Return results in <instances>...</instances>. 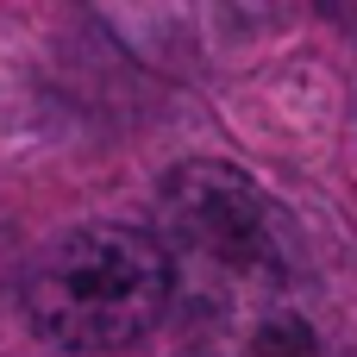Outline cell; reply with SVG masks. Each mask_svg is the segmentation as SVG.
<instances>
[{"label":"cell","instance_id":"obj_3","mask_svg":"<svg viewBox=\"0 0 357 357\" xmlns=\"http://www.w3.org/2000/svg\"><path fill=\"white\" fill-rule=\"evenodd\" d=\"M226 357H326V345L295 307L264 301V307L232 314V351Z\"/></svg>","mask_w":357,"mask_h":357},{"label":"cell","instance_id":"obj_1","mask_svg":"<svg viewBox=\"0 0 357 357\" xmlns=\"http://www.w3.org/2000/svg\"><path fill=\"white\" fill-rule=\"evenodd\" d=\"M176 295L169 257L138 226H75L25 270V326L69 357L138 345Z\"/></svg>","mask_w":357,"mask_h":357},{"label":"cell","instance_id":"obj_2","mask_svg":"<svg viewBox=\"0 0 357 357\" xmlns=\"http://www.w3.org/2000/svg\"><path fill=\"white\" fill-rule=\"evenodd\" d=\"M157 220H163V257L169 276L188 282L207 307H220L226 320L264 301H282V282L295 270V245L282 213L270 207V195L226 169V163H182L169 169L163 195H157Z\"/></svg>","mask_w":357,"mask_h":357}]
</instances>
